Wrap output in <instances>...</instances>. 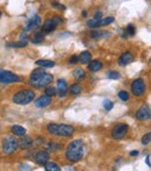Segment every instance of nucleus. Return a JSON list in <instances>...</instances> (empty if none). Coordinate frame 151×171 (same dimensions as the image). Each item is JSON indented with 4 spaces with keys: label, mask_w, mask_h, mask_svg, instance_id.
Instances as JSON below:
<instances>
[{
    "label": "nucleus",
    "mask_w": 151,
    "mask_h": 171,
    "mask_svg": "<svg viewBox=\"0 0 151 171\" xmlns=\"http://www.w3.org/2000/svg\"><path fill=\"white\" fill-rule=\"evenodd\" d=\"M53 81V75L45 72L44 69H42V68L35 69L32 72L30 77H29V85H32L33 87H36V89L45 87V86L50 85Z\"/></svg>",
    "instance_id": "1"
},
{
    "label": "nucleus",
    "mask_w": 151,
    "mask_h": 171,
    "mask_svg": "<svg viewBox=\"0 0 151 171\" xmlns=\"http://www.w3.org/2000/svg\"><path fill=\"white\" fill-rule=\"evenodd\" d=\"M85 151V144L82 140H74L69 143L66 148L65 157L70 163H77L83 158Z\"/></svg>",
    "instance_id": "2"
},
{
    "label": "nucleus",
    "mask_w": 151,
    "mask_h": 171,
    "mask_svg": "<svg viewBox=\"0 0 151 171\" xmlns=\"http://www.w3.org/2000/svg\"><path fill=\"white\" fill-rule=\"evenodd\" d=\"M48 133L51 135H57V136H64L69 137L72 136L74 133V128L66 123H49L47 126Z\"/></svg>",
    "instance_id": "3"
},
{
    "label": "nucleus",
    "mask_w": 151,
    "mask_h": 171,
    "mask_svg": "<svg viewBox=\"0 0 151 171\" xmlns=\"http://www.w3.org/2000/svg\"><path fill=\"white\" fill-rule=\"evenodd\" d=\"M35 98V93H34L32 90L25 89V90H21L19 92L13 96L12 98V101L17 105H28L30 102L34 100Z\"/></svg>",
    "instance_id": "4"
},
{
    "label": "nucleus",
    "mask_w": 151,
    "mask_h": 171,
    "mask_svg": "<svg viewBox=\"0 0 151 171\" xmlns=\"http://www.w3.org/2000/svg\"><path fill=\"white\" fill-rule=\"evenodd\" d=\"M18 148H19V141L17 140L15 136L8 135V136L4 137V140H3V150H4L5 154L12 155L13 153L17 151Z\"/></svg>",
    "instance_id": "5"
},
{
    "label": "nucleus",
    "mask_w": 151,
    "mask_h": 171,
    "mask_svg": "<svg viewBox=\"0 0 151 171\" xmlns=\"http://www.w3.org/2000/svg\"><path fill=\"white\" fill-rule=\"evenodd\" d=\"M131 92L136 97H142L143 94L145 93V83H144L142 78L135 79L131 83Z\"/></svg>",
    "instance_id": "6"
},
{
    "label": "nucleus",
    "mask_w": 151,
    "mask_h": 171,
    "mask_svg": "<svg viewBox=\"0 0 151 171\" xmlns=\"http://www.w3.org/2000/svg\"><path fill=\"white\" fill-rule=\"evenodd\" d=\"M20 81V77L14 75L11 71L6 70H0V83L3 84H11V83H17Z\"/></svg>",
    "instance_id": "7"
},
{
    "label": "nucleus",
    "mask_w": 151,
    "mask_h": 171,
    "mask_svg": "<svg viewBox=\"0 0 151 171\" xmlns=\"http://www.w3.org/2000/svg\"><path fill=\"white\" fill-rule=\"evenodd\" d=\"M128 129H129V127H128L127 123H118L112 130V136L115 140H121L127 135Z\"/></svg>",
    "instance_id": "8"
},
{
    "label": "nucleus",
    "mask_w": 151,
    "mask_h": 171,
    "mask_svg": "<svg viewBox=\"0 0 151 171\" xmlns=\"http://www.w3.org/2000/svg\"><path fill=\"white\" fill-rule=\"evenodd\" d=\"M151 117V112H150V107L149 105L144 104L138 108V111L136 112V118L141 120V121H145V120H149Z\"/></svg>",
    "instance_id": "9"
},
{
    "label": "nucleus",
    "mask_w": 151,
    "mask_h": 171,
    "mask_svg": "<svg viewBox=\"0 0 151 171\" xmlns=\"http://www.w3.org/2000/svg\"><path fill=\"white\" fill-rule=\"evenodd\" d=\"M41 22H42V20H41V16H40V15L32 16V18L27 21L25 28H23V32L27 33V32H30V30H33V29L37 28V27L41 24Z\"/></svg>",
    "instance_id": "10"
},
{
    "label": "nucleus",
    "mask_w": 151,
    "mask_h": 171,
    "mask_svg": "<svg viewBox=\"0 0 151 171\" xmlns=\"http://www.w3.org/2000/svg\"><path fill=\"white\" fill-rule=\"evenodd\" d=\"M49 158H50L49 153H48V151H44V150L37 151L36 154L34 155L35 162H36L38 165H42V167H44L45 164L49 162Z\"/></svg>",
    "instance_id": "11"
},
{
    "label": "nucleus",
    "mask_w": 151,
    "mask_h": 171,
    "mask_svg": "<svg viewBox=\"0 0 151 171\" xmlns=\"http://www.w3.org/2000/svg\"><path fill=\"white\" fill-rule=\"evenodd\" d=\"M133 61H134V55L130 51H126L118 58V64L121 65V66H126V65L130 64Z\"/></svg>",
    "instance_id": "12"
},
{
    "label": "nucleus",
    "mask_w": 151,
    "mask_h": 171,
    "mask_svg": "<svg viewBox=\"0 0 151 171\" xmlns=\"http://www.w3.org/2000/svg\"><path fill=\"white\" fill-rule=\"evenodd\" d=\"M51 104V97L49 96H41V97L38 98L37 100H35V106L38 107V108H44V107H48V106Z\"/></svg>",
    "instance_id": "13"
},
{
    "label": "nucleus",
    "mask_w": 151,
    "mask_h": 171,
    "mask_svg": "<svg viewBox=\"0 0 151 171\" xmlns=\"http://www.w3.org/2000/svg\"><path fill=\"white\" fill-rule=\"evenodd\" d=\"M56 27H57L56 21L53 20V19H48V20L44 21V24L42 27V32L44 33V34H48V33L53 32L56 29Z\"/></svg>",
    "instance_id": "14"
},
{
    "label": "nucleus",
    "mask_w": 151,
    "mask_h": 171,
    "mask_svg": "<svg viewBox=\"0 0 151 171\" xmlns=\"http://www.w3.org/2000/svg\"><path fill=\"white\" fill-rule=\"evenodd\" d=\"M33 138L23 135V137L19 141V148H21V149H30L33 147Z\"/></svg>",
    "instance_id": "15"
},
{
    "label": "nucleus",
    "mask_w": 151,
    "mask_h": 171,
    "mask_svg": "<svg viewBox=\"0 0 151 171\" xmlns=\"http://www.w3.org/2000/svg\"><path fill=\"white\" fill-rule=\"evenodd\" d=\"M57 89L59 91L58 96L61 98H64L66 96V89H68V84L64 79H58L57 80Z\"/></svg>",
    "instance_id": "16"
},
{
    "label": "nucleus",
    "mask_w": 151,
    "mask_h": 171,
    "mask_svg": "<svg viewBox=\"0 0 151 171\" xmlns=\"http://www.w3.org/2000/svg\"><path fill=\"white\" fill-rule=\"evenodd\" d=\"M102 66H103V64H102V62L99 61V60H94V61L91 60V62L88 63V70L92 71V72H97L99 70H101Z\"/></svg>",
    "instance_id": "17"
},
{
    "label": "nucleus",
    "mask_w": 151,
    "mask_h": 171,
    "mask_svg": "<svg viewBox=\"0 0 151 171\" xmlns=\"http://www.w3.org/2000/svg\"><path fill=\"white\" fill-rule=\"evenodd\" d=\"M91 60H92V55H91V53L87 51V50L83 51V53L78 56V62H80L82 64H88L91 62Z\"/></svg>",
    "instance_id": "18"
},
{
    "label": "nucleus",
    "mask_w": 151,
    "mask_h": 171,
    "mask_svg": "<svg viewBox=\"0 0 151 171\" xmlns=\"http://www.w3.org/2000/svg\"><path fill=\"white\" fill-rule=\"evenodd\" d=\"M90 36L92 39H102V37L110 36V33L107 30H93L90 33Z\"/></svg>",
    "instance_id": "19"
},
{
    "label": "nucleus",
    "mask_w": 151,
    "mask_h": 171,
    "mask_svg": "<svg viewBox=\"0 0 151 171\" xmlns=\"http://www.w3.org/2000/svg\"><path fill=\"white\" fill-rule=\"evenodd\" d=\"M11 130H12L14 136H23V135H26V128L20 126V125H14L11 128Z\"/></svg>",
    "instance_id": "20"
},
{
    "label": "nucleus",
    "mask_w": 151,
    "mask_h": 171,
    "mask_svg": "<svg viewBox=\"0 0 151 171\" xmlns=\"http://www.w3.org/2000/svg\"><path fill=\"white\" fill-rule=\"evenodd\" d=\"M35 64H37L41 68H53L56 63L53 61H48V60H38V61L35 62Z\"/></svg>",
    "instance_id": "21"
},
{
    "label": "nucleus",
    "mask_w": 151,
    "mask_h": 171,
    "mask_svg": "<svg viewBox=\"0 0 151 171\" xmlns=\"http://www.w3.org/2000/svg\"><path fill=\"white\" fill-rule=\"evenodd\" d=\"M44 37H45V34L41 30V32L36 33L30 41H32V43H34V44H37V43H41V42H43V41H44Z\"/></svg>",
    "instance_id": "22"
},
{
    "label": "nucleus",
    "mask_w": 151,
    "mask_h": 171,
    "mask_svg": "<svg viewBox=\"0 0 151 171\" xmlns=\"http://www.w3.org/2000/svg\"><path fill=\"white\" fill-rule=\"evenodd\" d=\"M72 75H73V77L77 79V80H82V79H84L86 76L85 71L82 69V68H77V69L73 70V72H72Z\"/></svg>",
    "instance_id": "23"
},
{
    "label": "nucleus",
    "mask_w": 151,
    "mask_h": 171,
    "mask_svg": "<svg viewBox=\"0 0 151 171\" xmlns=\"http://www.w3.org/2000/svg\"><path fill=\"white\" fill-rule=\"evenodd\" d=\"M47 148H48V150H49V151H53V153H56V151L61 150V148H63V146H62V143L49 142L48 144H47Z\"/></svg>",
    "instance_id": "24"
},
{
    "label": "nucleus",
    "mask_w": 151,
    "mask_h": 171,
    "mask_svg": "<svg viewBox=\"0 0 151 171\" xmlns=\"http://www.w3.org/2000/svg\"><path fill=\"white\" fill-rule=\"evenodd\" d=\"M44 169L47 171H61V167L58 165L57 163L53 162H48L44 165Z\"/></svg>",
    "instance_id": "25"
},
{
    "label": "nucleus",
    "mask_w": 151,
    "mask_h": 171,
    "mask_svg": "<svg viewBox=\"0 0 151 171\" xmlns=\"http://www.w3.org/2000/svg\"><path fill=\"white\" fill-rule=\"evenodd\" d=\"M7 47H12V48H23L27 45V41L20 40L19 42H11V43H7Z\"/></svg>",
    "instance_id": "26"
},
{
    "label": "nucleus",
    "mask_w": 151,
    "mask_h": 171,
    "mask_svg": "<svg viewBox=\"0 0 151 171\" xmlns=\"http://www.w3.org/2000/svg\"><path fill=\"white\" fill-rule=\"evenodd\" d=\"M69 91H70V93H71V94H73V96H78V94L82 93L83 89H82V86H80V85H78V84H73V85L69 89Z\"/></svg>",
    "instance_id": "27"
},
{
    "label": "nucleus",
    "mask_w": 151,
    "mask_h": 171,
    "mask_svg": "<svg viewBox=\"0 0 151 171\" xmlns=\"http://www.w3.org/2000/svg\"><path fill=\"white\" fill-rule=\"evenodd\" d=\"M45 94L49 96V97H53V96H56L57 92H56V87H53L51 85L45 86Z\"/></svg>",
    "instance_id": "28"
},
{
    "label": "nucleus",
    "mask_w": 151,
    "mask_h": 171,
    "mask_svg": "<svg viewBox=\"0 0 151 171\" xmlns=\"http://www.w3.org/2000/svg\"><path fill=\"white\" fill-rule=\"evenodd\" d=\"M101 20V19H100ZM100 20H97V19H92V20L87 21V26L90 28H98L100 27Z\"/></svg>",
    "instance_id": "29"
},
{
    "label": "nucleus",
    "mask_w": 151,
    "mask_h": 171,
    "mask_svg": "<svg viewBox=\"0 0 151 171\" xmlns=\"http://www.w3.org/2000/svg\"><path fill=\"white\" fill-rule=\"evenodd\" d=\"M107 78H109V79H120L121 76H120V73L118 71H108L107 72Z\"/></svg>",
    "instance_id": "30"
},
{
    "label": "nucleus",
    "mask_w": 151,
    "mask_h": 171,
    "mask_svg": "<svg viewBox=\"0 0 151 171\" xmlns=\"http://www.w3.org/2000/svg\"><path fill=\"white\" fill-rule=\"evenodd\" d=\"M150 140H151V133H150V132H148L145 135H143L141 142H142L143 146H148V144L150 143Z\"/></svg>",
    "instance_id": "31"
},
{
    "label": "nucleus",
    "mask_w": 151,
    "mask_h": 171,
    "mask_svg": "<svg viewBox=\"0 0 151 171\" xmlns=\"http://www.w3.org/2000/svg\"><path fill=\"white\" fill-rule=\"evenodd\" d=\"M102 105H103V108L106 111H110L112 108H113V102H112V100H109V99H105L103 101H102Z\"/></svg>",
    "instance_id": "32"
},
{
    "label": "nucleus",
    "mask_w": 151,
    "mask_h": 171,
    "mask_svg": "<svg viewBox=\"0 0 151 171\" xmlns=\"http://www.w3.org/2000/svg\"><path fill=\"white\" fill-rule=\"evenodd\" d=\"M114 22V16H108L106 19H101L100 20V26H106V24L113 23Z\"/></svg>",
    "instance_id": "33"
},
{
    "label": "nucleus",
    "mask_w": 151,
    "mask_h": 171,
    "mask_svg": "<svg viewBox=\"0 0 151 171\" xmlns=\"http://www.w3.org/2000/svg\"><path fill=\"white\" fill-rule=\"evenodd\" d=\"M118 96L123 101H128V100H129V93H128L127 91H120L118 93Z\"/></svg>",
    "instance_id": "34"
},
{
    "label": "nucleus",
    "mask_w": 151,
    "mask_h": 171,
    "mask_svg": "<svg viewBox=\"0 0 151 171\" xmlns=\"http://www.w3.org/2000/svg\"><path fill=\"white\" fill-rule=\"evenodd\" d=\"M126 33L128 34V36H133V35H135V27L134 24H128L126 28Z\"/></svg>",
    "instance_id": "35"
},
{
    "label": "nucleus",
    "mask_w": 151,
    "mask_h": 171,
    "mask_svg": "<svg viewBox=\"0 0 151 171\" xmlns=\"http://www.w3.org/2000/svg\"><path fill=\"white\" fill-rule=\"evenodd\" d=\"M53 7H56L58 8V9H61V11H65L66 9V7L64 5H61V4H58V3H53Z\"/></svg>",
    "instance_id": "36"
},
{
    "label": "nucleus",
    "mask_w": 151,
    "mask_h": 171,
    "mask_svg": "<svg viewBox=\"0 0 151 171\" xmlns=\"http://www.w3.org/2000/svg\"><path fill=\"white\" fill-rule=\"evenodd\" d=\"M78 63V56H76V55H73V56L70 58L69 61V64H77Z\"/></svg>",
    "instance_id": "37"
},
{
    "label": "nucleus",
    "mask_w": 151,
    "mask_h": 171,
    "mask_svg": "<svg viewBox=\"0 0 151 171\" xmlns=\"http://www.w3.org/2000/svg\"><path fill=\"white\" fill-rule=\"evenodd\" d=\"M93 19H97V20H100V19H102V13L101 12H97L95 14H94Z\"/></svg>",
    "instance_id": "38"
},
{
    "label": "nucleus",
    "mask_w": 151,
    "mask_h": 171,
    "mask_svg": "<svg viewBox=\"0 0 151 171\" xmlns=\"http://www.w3.org/2000/svg\"><path fill=\"white\" fill-rule=\"evenodd\" d=\"M53 20H55V21H56V23H57V24H58V23H61L62 21H63V20H62V18H61V16H58V15L53 16Z\"/></svg>",
    "instance_id": "39"
},
{
    "label": "nucleus",
    "mask_w": 151,
    "mask_h": 171,
    "mask_svg": "<svg viewBox=\"0 0 151 171\" xmlns=\"http://www.w3.org/2000/svg\"><path fill=\"white\" fill-rule=\"evenodd\" d=\"M145 162H147L148 167H150V165H151V162H150V155H148V156H147V158H145Z\"/></svg>",
    "instance_id": "40"
},
{
    "label": "nucleus",
    "mask_w": 151,
    "mask_h": 171,
    "mask_svg": "<svg viewBox=\"0 0 151 171\" xmlns=\"http://www.w3.org/2000/svg\"><path fill=\"white\" fill-rule=\"evenodd\" d=\"M138 154H139V153L137 150H134V151H131V153H130V156H137Z\"/></svg>",
    "instance_id": "41"
},
{
    "label": "nucleus",
    "mask_w": 151,
    "mask_h": 171,
    "mask_svg": "<svg viewBox=\"0 0 151 171\" xmlns=\"http://www.w3.org/2000/svg\"><path fill=\"white\" fill-rule=\"evenodd\" d=\"M20 169H27V170H29V169H30V168H29L28 165H26V167H25V165H23V164H22V165H21V167H20Z\"/></svg>",
    "instance_id": "42"
},
{
    "label": "nucleus",
    "mask_w": 151,
    "mask_h": 171,
    "mask_svg": "<svg viewBox=\"0 0 151 171\" xmlns=\"http://www.w3.org/2000/svg\"><path fill=\"white\" fill-rule=\"evenodd\" d=\"M83 16H87V12H86V11L83 12Z\"/></svg>",
    "instance_id": "43"
},
{
    "label": "nucleus",
    "mask_w": 151,
    "mask_h": 171,
    "mask_svg": "<svg viewBox=\"0 0 151 171\" xmlns=\"http://www.w3.org/2000/svg\"><path fill=\"white\" fill-rule=\"evenodd\" d=\"M0 18H1V12H0Z\"/></svg>",
    "instance_id": "44"
}]
</instances>
